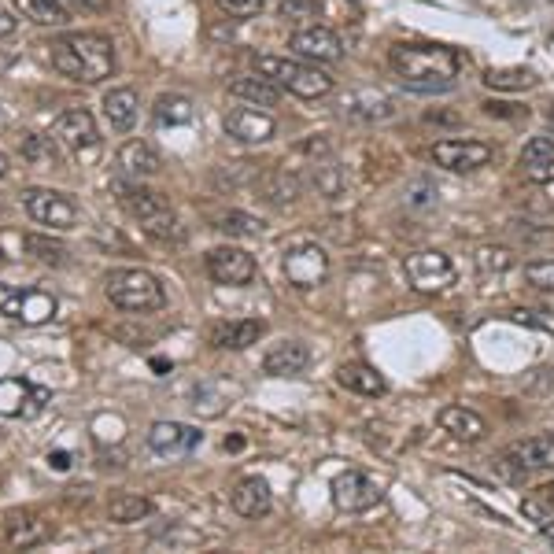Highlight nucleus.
<instances>
[{
  "label": "nucleus",
  "mask_w": 554,
  "mask_h": 554,
  "mask_svg": "<svg viewBox=\"0 0 554 554\" xmlns=\"http://www.w3.org/2000/svg\"><path fill=\"white\" fill-rule=\"evenodd\" d=\"M396 97H388L385 89H355L344 97V115L351 122H388L396 119Z\"/></svg>",
  "instance_id": "19"
},
{
  "label": "nucleus",
  "mask_w": 554,
  "mask_h": 554,
  "mask_svg": "<svg viewBox=\"0 0 554 554\" xmlns=\"http://www.w3.org/2000/svg\"><path fill=\"white\" fill-rule=\"evenodd\" d=\"M15 26H19V19H15V15L4 8V4H0V37H12Z\"/></svg>",
  "instance_id": "45"
},
{
  "label": "nucleus",
  "mask_w": 554,
  "mask_h": 554,
  "mask_svg": "<svg viewBox=\"0 0 554 554\" xmlns=\"http://www.w3.org/2000/svg\"><path fill=\"white\" fill-rule=\"evenodd\" d=\"M8 170H12V167H8V156L0 152V178H8Z\"/></svg>",
  "instance_id": "49"
},
{
  "label": "nucleus",
  "mask_w": 554,
  "mask_h": 554,
  "mask_svg": "<svg viewBox=\"0 0 554 554\" xmlns=\"http://www.w3.org/2000/svg\"><path fill=\"white\" fill-rule=\"evenodd\" d=\"M115 196H119L122 211L137 222V226L145 229L152 241L159 244H181L185 241V233H181V222L174 215V207L167 204V196L156 193V189H145L141 181H115L111 185Z\"/></svg>",
  "instance_id": "3"
},
{
  "label": "nucleus",
  "mask_w": 554,
  "mask_h": 554,
  "mask_svg": "<svg viewBox=\"0 0 554 554\" xmlns=\"http://www.w3.org/2000/svg\"><path fill=\"white\" fill-rule=\"evenodd\" d=\"M492 156H495L492 145L473 141V137H444V141L433 145V163L451 170V174H470V170L488 167Z\"/></svg>",
  "instance_id": "11"
},
{
  "label": "nucleus",
  "mask_w": 554,
  "mask_h": 554,
  "mask_svg": "<svg viewBox=\"0 0 554 554\" xmlns=\"http://www.w3.org/2000/svg\"><path fill=\"white\" fill-rule=\"evenodd\" d=\"M333 503H337L340 514H366V510H374L381 503V484L370 481L359 470L340 473L333 481Z\"/></svg>",
  "instance_id": "14"
},
{
  "label": "nucleus",
  "mask_w": 554,
  "mask_h": 554,
  "mask_svg": "<svg viewBox=\"0 0 554 554\" xmlns=\"http://www.w3.org/2000/svg\"><path fill=\"white\" fill-rule=\"evenodd\" d=\"M52 392L45 385H30L23 377L0 381V418H37L49 407Z\"/></svg>",
  "instance_id": "12"
},
{
  "label": "nucleus",
  "mask_w": 554,
  "mask_h": 554,
  "mask_svg": "<svg viewBox=\"0 0 554 554\" xmlns=\"http://www.w3.org/2000/svg\"><path fill=\"white\" fill-rule=\"evenodd\" d=\"M525 178L536 181V185H551V181H554V159H543V163H532V167H525Z\"/></svg>",
  "instance_id": "42"
},
{
  "label": "nucleus",
  "mask_w": 554,
  "mask_h": 554,
  "mask_svg": "<svg viewBox=\"0 0 554 554\" xmlns=\"http://www.w3.org/2000/svg\"><path fill=\"white\" fill-rule=\"evenodd\" d=\"M71 12H100V8H108V0H63Z\"/></svg>",
  "instance_id": "44"
},
{
  "label": "nucleus",
  "mask_w": 554,
  "mask_h": 554,
  "mask_svg": "<svg viewBox=\"0 0 554 554\" xmlns=\"http://www.w3.org/2000/svg\"><path fill=\"white\" fill-rule=\"evenodd\" d=\"M15 12L37 26H67L71 23V8L63 0H12Z\"/></svg>",
  "instance_id": "28"
},
{
  "label": "nucleus",
  "mask_w": 554,
  "mask_h": 554,
  "mask_svg": "<svg viewBox=\"0 0 554 554\" xmlns=\"http://www.w3.org/2000/svg\"><path fill=\"white\" fill-rule=\"evenodd\" d=\"M104 292L108 300L119 307V311L130 314H156L167 307V289L152 270H141V266H122V270H111L104 277Z\"/></svg>",
  "instance_id": "4"
},
{
  "label": "nucleus",
  "mask_w": 554,
  "mask_h": 554,
  "mask_svg": "<svg viewBox=\"0 0 554 554\" xmlns=\"http://www.w3.org/2000/svg\"><path fill=\"white\" fill-rule=\"evenodd\" d=\"M255 67L300 100H322L333 93V78L326 71H318V63L300 60V56H259Z\"/></svg>",
  "instance_id": "5"
},
{
  "label": "nucleus",
  "mask_w": 554,
  "mask_h": 554,
  "mask_svg": "<svg viewBox=\"0 0 554 554\" xmlns=\"http://www.w3.org/2000/svg\"><path fill=\"white\" fill-rule=\"evenodd\" d=\"M318 4H322V0H285V4H281V15L292 19V23H300V19H311V15L318 12Z\"/></svg>",
  "instance_id": "41"
},
{
  "label": "nucleus",
  "mask_w": 554,
  "mask_h": 554,
  "mask_svg": "<svg viewBox=\"0 0 554 554\" xmlns=\"http://www.w3.org/2000/svg\"><path fill=\"white\" fill-rule=\"evenodd\" d=\"M19 200H23V211L34 218L37 226H49L56 233H67L82 222L78 204L67 193H56V189H23Z\"/></svg>",
  "instance_id": "6"
},
{
  "label": "nucleus",
  "mask_w": 554,
  "mask_h": 554,
  "mask_svg": "<svg viewBox=\"0 0 554 554\" xmlns=\"http://www.w3.org/2000/svg\"><path fill=\"white\" fill-rule=\"evenodd\" d=\"M289 49L300 56V60L311 63H340L344 60V41H340L337 30L329 26H303L296 30L289 41Z\"/></svg>",
  "instance_id": "15"
},
{
  "label": "nucleus",
  "mask_w": 554,
  "mask_h": 554,
  "mask_svg": "<svg viewBox=\"0 0 554 554\" xmlns=\"http://www.w3.org/2000/svg\"><path fill=\"white\" fill-rule=\"evenodd\" d=\"M436 425H440L444 433L455 436V440H462V444H477V440L488 436V422H484L481 414L470 407H458V403L440 410V414H436Z\"/></svg>",
  "instance_id": "22"
},
{
  "label": "nucleus",
  "mask_w": 554,
  "mask_h": 554,
  "mask_svg": "<svg viewBox=\"0 0 554 554\" xmlns=\"http://www.w3.org/2000/svg\"><path fill=\"white\" fill-rule=\"evenodd\" d=\"M218 229L229 233V237H259V233H263V222L255 215H244V211H229V215L218 218Z\"/></svg>",
  "instance_id": "35"
},
{
  "label": "nucleus",
  "mask_w": 554,
  "mask_h": 554,
  "mask_svg": "<svg viewBox=\"0 0 554 554\" xmlns=\"http://www.w3.org/2000/svg\"><path fill=\"white\" fill-rule=\"evenodd\" d=\"M540 536L554 547V525H551V521H543V525H540Z\"/></svg>",
  "instance_id": "48"
},
{
  "label": "nucleus",
  "mask_w": 554,
  "mask_h": 554,
  "mask_svg": "<svg viewBox=\"0 0 554 554\" xmlns=\"http://www.w3.org/2000/svg\"><path fill=\"white\" fill-rule=\"evenodd\" d=\"M19 148H23V156L30 159V163H49V167H56V145H52V137L26 133Z\"/></svg>",
  "instance_id": "36"
},
{
  "label": "nucleus",
  "mask_w": 554,
  "mask_h": 554,
  "mask_svg": "<svg viewBox=\"0 0 554 554\" xmlns=\"http://www.w3.org/2000/svg\"><path fill=\"white\" fill-rule=\"evenodd\" d=\"M204 444V433L185 422H156L148 429V447L163 458H185Z\"/></svg>",
  "instance_id": "16"
},
{
  "label": "nucleus",
  "mask_w": 554,
  "mask_h": 554,
  "mask_svg": "<svg viewBox=\"0 0 554 554\" xmlns=\"http://www.w3.org/2000/svg\"><path fill=\"white\" fill-rule=\"evenodd\" d=\"M392 71L418 93H436V89H451L455 74L462 67L455 49L447 45H392L388 52Z\"/></svg>",
  "instance_id": "2"
},
{
  "label": "nucleus",
  "mask_w": 554,
  "mask_h": 554,
  "mask_svg": "<svg viewBox=\"0 0 554 554\" xmlns=\"http://www.w3.org/2000/svg\"><path fill=\"white\" fill-rule=\"evenodd\" d=\"M281 270H285V277H289L292 289L311 292V289H318V285H322V281L329 277V252L322 248V244L303 241V244H296V248H289V252H285V259H281Z\"/></svg>",
  "instance_id": "10"
},
{
  "label": "nucleus",
  "mask_w": 554,
  "mask_h": 554,
  "mask_svg": "<svg viewBox=\"0 0 554 554\" xmlns=\"http://www.w3.org/2000/svg\"><path fill=\"white\" fill-rule=\"evenodd\" d=\"M0 130H8V111H4V104H0Z\"/></svg>",
  "instance_id": "50"
},
{
  "label": "nucleus",
  "mask_w": 554,
  "mask_h": 554,
  "mask_svg": "<svg viewBox=\"0 0 554 554\" xmlns=\"http://www.w3.org/2000/svg\"><path fill=\"white\" fill-rule=\"evenodd\" d=\"M540 499H543L547 506H554V481H551V484H543V488H540Z\"/></svg>",
  "instance_id": "47"
},
{
  "label": "nucleus",
  "mask_w": 554,
  "mask_h": 554,
  "mask_svg": "<svg viewBox=\"0 0 554 554\" xmlns=\"http://www.w3.org/2000/svg\"><path fill=\"white\" fill-rule=\"evenodd\" d=\"M266 333L263 318H241V322H226V326L211 329V344L222 351H244L259 344V337Z\"/></svg>",
  "instance_id": "23"
},
{
  "label": "nucleus",
  "mask_w": 554,
  "mask_h": 554,
  "mask_svg": "<svg viewBox=\"0 0 554 554\" xmlns=\"http://www.w3.org/2000/svg\"><path fill=\"white\" fill-rule=\"evenodd\" d=\"M229 93L244 100V104H255V108H274L277 100H281V85L270 82L266 74H237L229 82Z\"/></svg>",
  "instance_id": "25"
},
{
  "label": "nucleus",
  "mask_w": 554,
  "mask_h": 554,
  "mask_svg": "<svg viewBox=\"0 0 554 554\" xmlns=\"http://www.w3.org/2000/svg\"><path fill=\"white\" fill-rule=\"evenodd\" d=\"M510 318L521 322V326H536L554 337V311H543V307H518V311H510Z\"/></svg>",
  "instance_id": "37"
},
{
  "label": "nucleus",
  "mask_w": 554,
  "mask_h": 554,
  "mask_svg": "<svg viewBox=\"0 0 554 554\" xmlns=\"http://www.w3.org/2000/svg\"><path fill=\"white\" fill-rule=\"evenodd\" d=\"M52 67L82 85H97L104 78H111L115 71V45L108 34L97 30H78V34H63L49 45Z\"/></svg>",
  "instance_id": "1"
},
{
  "label": "nucleus",
  "mask_w": 554,
  "mask_h": 554,
  "mask_svg": "<svg viewBox=\"0 0 554 554\" xmlns=\"http://www.w3.org/2000/svg\"><path fill=\"white\" fill-rule=\"evenodd\" d=\"M152 510H156V503H152L148 495L122 492L108 503V518L115 521V525H137V521L152 518Z\"/></svg>",
  "instance_id": "29"
},
{
  "label": "nucleus",
  "mask_w": 554,
  "mask_h": 554,
  "mask_svg": "<svg viewBox=\"0 0 554 554\" xmlns=\"http://www.w3.org/2000/svg\"><path fill=\"white\" fill-rule=\"evenodd\" d=\"M403 274H407L410 289L425 292V296L444 292V289H451V285H455V263H451L444 252H436V248L410 252L407 259H403Z\"/></svg>",
  "instance_id": "8"
},
{
  "label": "nucleus",
  "mask_w": 554,
  "mask_h": 554,
  "mask_svg": "<svg viewBox=\"0 0 554 554\" xmlns=\"http://www.w3.org/2000/svg\"><path fill=\"white\" fill-rule=\"evenodd\" d=\"M484 85L488 89H503V93H518V89H532L536 85V74L529 67H499V71L484 74Z\"/></svg>",
  "instance_id": "34"
},
{
  "label": "nucleus",
  "mask_w": 554,
  "mask_h": 554,
  "mask_svg": "<svg viewBox=\"0 0 554 554\" xmlns=\"http://www.w3.org/2000/svg\"><path fill=\"white\" fill-rule=\"evenodd\" d=\"M473 266L481 277H503L506 270H514V252L503 244H484L473 252Z\"/></svg>",
  "instance_id": "32"
},
{
  "label": "nucleus",
  "mask_w": 554,
  "mask_h": 554,
  "mask_svg": "<svg viewBox=\"0 0 554 554\" xmlns=\"http://www.w3.org/2000/svg\"><path fill=\"white\" fill-rule=\"evenodd\" d=\"M226 133L241 145H266V141H274L277 122L274 115L259 108H233L226 115Z\"/></svg>",
  "instance_id": "17"
},
{
  "label": "nucleus",
  "mask_w": 554,
  "mask_h": 554,
  "mask_svg": "<svg viewBox=\"0 0 554 554\" xmlns=\"http://www.w3.org/2000/svg\"><path fill=\"white\" fill-rule=\"evenodd\" d=\"M547 119H551V122H554V104H551V108H547Z\"/></svg>",
  "instance_id": "51"
},
{
  "label": "nucleus",
  "mask_w": 554,
  "mask_h": 554,
  "mask_svg": "<svg viewBox=\"0 0 554 554\" xmlns=\"http://www.w3.org/2000/svg\"><path fill=\"white\" fill-rule=\"evenodd\" d=\"M218 4H222V12H229V15H255L266 0H218Z\"/></svg>",
  "instance_id": "43"
},
{
  "label": "nucleus",
  "mask_w": 554,
  "mask_h": 554,
  "mask_svg": "<svg viewBox=\"0 0 554 554\" xmlns=\"http://www.w3.org/2000/svg\"><path fill=\"white\" fill-rule=\"evenodd\" d=\"M23 252L34 255L37 263H45V266H67V255H71L60 241L41 237V233H26V237H23Z\"/></svg>",
  "instance_id": "33"
},
{
  "label": "nucleus",
  "mask_w": 554,
  "mask_h": 554,
  "mask_svg": "<svg viewBox=\"0 0 554 554\" xmlns=\"http://www.w3.org/2000/svg\"><path fill=\"white\" fill-rule=\"evenodd\" d=\"M514 455L529 466V470H554V436H529L514 447Z\"/></svg>",
  "instance_id": "30"
},
{
  "label": "nucleus",
  "mask_w": 554,
  "mask_h": 554,
  "mask_svg": "<svg viewBox=\"0 0 554 554\" xmlns=\"http://www.w3.org/2000/svg\"><path fill=\"white\" fill-rule=\"evenodd\" d=\"M196 119V108L189 97H181V93H163L156 100V122L159 126H185V122Z\"/></svg>",
  "instance_id": "31"
},
{
  "label": "nucleus",
  "mask_w": 554,
  "mask_h": 554,
  "mask_svg": "<svg viewBox=\"0 0 554 554\" xmlns=\"http://www.w3.org/2000/svg\"><path fill=\"white\" fill-rule=\"evenodd\" d=\"M543 159H554V137H532L529 145L521 148V167H532Z\"/></svg>",
  "instance_id": "38"
},
{
  "label": "nucleus",
  "mask_w": 554,
  "mask_h": 554,
  "mask_svg": "<svg viewBox=\"0 0 554 554\" xmlns=\"http://www.w3.org/2000/svg\"><path fill=\"white\" fill-rule=\"evenodd\" d=\"M52 133L60 137V145L71 152L74 159H85L93 163L100 156V130H97V119L89 115L85 108H67L56 115L52 122Z\"/></svg>",
  "instance_id": "7"
},
{
  "label": "nucleus",
  "mask_w": 554,
  "mask_h": 554,
  "mask_svg": "<svg viewBox=\"0 0 554 554\" xmlns=\"http://www.w3.org/2000/svg\"><path fill=\"white\" fill-rule=\"evenodd\" d=\"M311 366V348L303 340H277L263 355V370L270 377H296Z\"/></svg>",
  "instance_id": "21"
},
{
  "label": "nucleus",
  "mask_w": 554,
  "mask_h": 554,
  "mask_svg": "<svg viewBox=\"0 0 554 554\" xmlns=\"http://www.w3.org/2000/svg\"><path fill=\"white\" fill-rule=\"evenodd\" d=\"M45 540H52V521L41 518L37 510H12L8 518H4V543L8 547H41Z\"/></svg>",
  "instance_id": "18"
},
{
  "label": "nucleus",
  "mask_w": 554,
  "mask_h": 554,
  "mask_svg": "<svg viewBox=\"0 0 554 554\" xmlns=\"http://www.w3.org/2000/svg\"><path fill=\"white\" fill-rule=\"evenodd\" d=\"M337 381L355 396H385L388 392V381L366 362H344L337 370Z\"/></svg>",
  "instance_id": "27"
},
{
  "label": "nucleus",
  "mask_w": 554,
  "mask_h": 554,
  "mask_svg": "<svg viewBox=\"0 0 554 554\" xmlns=\"http://www.w3.org/2000/svg\"><path fill=\"white\" fill-rule=\"evenodd\" d=\"M119 167L126 178H156L159 170H163V159H159V152L148 141H126V145L119 148Z\"/></svg>",
  "instance_id": "24"
},
{
  "label": "nucleus",
  "mask_w": 554,
  "mask_h": 554,
  "mask_svg": "<svg viewBox=\"0 0 554 554\" xmlns=\"http://www.w3.org/2000/svg\"><path fill=\"white\" fill-rule=\"evenodd\" d=\"M525 281L532 289H554V259H540V263L525 266Z\"/></svg>",
  "instance_id": "39"
},
{
  "label": "nucleus",
  "mask_w": 554,
  "mask_h": 554,
  "mask_svg": "<svg viewBox=\"0 0 554 554\" xmlns=\"http://www.w3.org/2000/svg\"><path fill=\"white\" fill-rule=\"evenodd\" d=\"M137 111H141V100H137V93L126 89V85L104 93V119H108V126L115 133H130L133 122H137Z\"/></svg>",
  "instance_id": "26"
},
{
  "label": "nucleus",
  "mask_w": 554,
  "mask_h": 554,
  "mask_svg": "<svg viewBox=\"0 0 554 554\" xmlns=\"http://www.w3.org/2000/svg\"><path fill=\"white\" fill-rule=\"evenodd\" d=\"M495 470L503 473L506 481H514V484H521L525 477H529V466H525V462H521V458L514 455V451H506V455L495 458Z\"/></svg>",
  "instance_id": "40"
},
{
  "label": "nucleus",
  "mask_w": 554,
  "mask_h": 554,
  "mask_svg": "<svg viewBox=\"0 0 554 554\" xmlns=\"http://www.w3.org/2000/svg\"><path fill=\"white\" fill-rule=\"evenodd\" d=\"M56 296L45 289H19V285H8L0 281V314H8L15 322H26V326H41L56 314Z\"/></svg>",
  "instance_id": "9"
},
{
  "label": "nucleus",
  "mask_w": 554,
  "mask_h": 554,
  "mask_svg": "<svg viewBox=\"0 0 554 554\" xmlns=\"http://www.w3.org/2000/svg\"><path fill=\"white\" fill-rule=\"evenodd\" d=\"M207 274H211V281H218V285L241 289V285H252L255 274H259V266H255V259L244 252V248L222 244V248H211V252H207Z\"/></svg>",
  "instance_id": "13"
},
{
  "label": "nucleus",
  "mask_w": 554,
  "mask_h": 554,
  "mask_svg": "<svg viewBox=\"0 0 554 554\" xmlns=\"http://www.w3.org/2000/svg\"><path fill=\"white\" fill-rule=\"evenodd\" d=\"M229 503L233 510L248 521H259L270 514V506H274V495H270V484L263 477H241V481L233 484V492H229Z\"/></svg>",
  "instance_id": "20"
},
{
  "label": "nucleus",
  "mask_w": 554,
  "mask_h": 554,
  "mask_svg": "<svg viewBox=\"0 0 554 554\" xmlns=\"http://www.w3.org/2000/svg\"><path fill=\"white\" fill-rule=\"evenodd\" d=\"M49 462L56 470H67V466H71V455H67V451H56V455H49Z\"/></svg>",
  "instance_id": "46"
}]
</instances>
